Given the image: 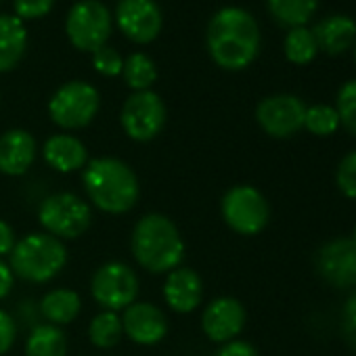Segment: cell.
<instances>
[{"instance_id":"6da1fadb","label":"cell","mask_w":356,"mask_h":356,"mask_svg":"<svg viewBox=\"0 0 356 356\" xmlns=\"http://www.w3.org/2000/svg\"><path fill=\"white\" fill-rule=\"evenodd\" d=\"M260 28L241 7H222L208 24L206 44L212 61L229 72L252 65L260 53Z\"/></svg>"},{"instance_id":"7a4b0ae2","label":"cell","mask_w":356,"mask_h":356,"mask_svg":"<svg viewBox=\"0 0 356 356\" xmlns=\"http://www.w3.org/2000/svg\"><path fill=\"white\" fill-rule=\"evenodd\" d=\"M82 185L88 202L113 216L130 212L140 195L134 170L118 157L90 159L82 170Z\"/></svg>"},{"instance_id":"3957f363","label":"cell","mask_w":356,"mask_h":356,"mask_svg":"<svg viewBox=\"0 0 356 356\" xmlns=\"http://www.w3.org/2000/svg\"><path fill=\"white\" fill-rule=\"evenodd\" d=\"M130 250L140 268L151 275H168L185 258V241L178 227L163 214H145L132 229Z\"/></svg>"},{"instance_id":"277c9868","label":"cell","mask_w":356,"mask_h":356,"mask_svg":"<svg viewBox=\"0 0 356 356\" xmlns=\"http://www.w3.org/2000/svg\"><path fill=\"white\" fill-rule=\"evenodd\" d=\"M9 258L15 277L30 283H47L65 268L67 250L63 241L49 233H30L17 239Z\"/></svg>"},{"instance_id":"5b68a950","label":"cell","mask_w":356,"mask_h":356,"mask_svg":"<svg viewBox=\"0 0 356 356\" xmlns=\"http://www.w3.org/2000/svg\"><path fill=\"white\" fill-rule=\"evenodd\" d=\"M38 222L42 225L44 233L63 239H78L82 237L90 222H92V210L76 193H53L38 206Z\"/></svg>"},{"instance_id":"8992f818","label":"cell","mask_w":356,"mask_h":356,"mask_svg":"<svg viewBox=\"0 0 356 356\" xmlns=\"http://www.w3.org/2000/svg\"><path fill=\"white\" fill-rule=\"evenodd\" d=\"M99 107V90L88 82L74 80L55 90L49 101V115L63 130H80L97 118Z\"/></svg>"},{"instance_id":"52a82bcc","label":"cell","mask_w":356,"mask_h":356,"mask_svg":"<svg viewBox=\"0 0 356 356\" xmlns=\"http://www.w3.org/2000/svg\"><path fill=\"white\" fill-rule=\"evenodd\" d=\"M220 214L231 231L243 237L262 233L270 220V208L266 197L252 185L231 187L220 202Z\"/></svg>"},{"instance_id":"ba28073f","label":"cell","mask_w":356,"mask_h":356,"mask_svg":"<svg viewBox=\"0 0 356 356\" xmlns=\"http://www.w3.org/2000/svg\"><path fill=\"white\" fill-rule=\"evenodd\" d=\"M65 32L78 51L95 53L111 36V15L99 0H80L67 13Z\"/></svg>"},{"instance_id":"9c48e42d","label":"cell","mask_w":356,"mask_h":356,"mask_svg":"<svg viewBox=\"0 0 356 356\" xmlns=\"http://www.w3.org/2000/svg\"><path fill=\"white\" fill-rule=\"evenodd\" d=\"M90 293L103 310H126L130 304L136 302L138 277L134 268L124 262H105L92 275Z\"/></svg>"},{"instance_id":"30bf717a","label":"cell","mask_w":356,"mask_h":356,"mask_svg":"<svg viewBox=\"0 0 356 356\" xmlns=\"http://www.w3.org/2000/svg\"><path fill=\"white\" fill-rule=\"evenodd\" d=\"M120 124L132 140H153L165 124V105L161 97L153 90L132 92L120 111Z\"/></svg>"},{"instance_id":"8fae6325","label":"cell","mask_w":356,"mask_h":356,"mask_svg":"<svg viewBox=\"0 0 356 356\" xmlns=\"http://www.w3.org/2000/svg\"><path fill=\"white\" fill-rule=\"evenodd\" d=\"M306 105L296 95H270L256 107L260 128L273 138H289L304 128Z\"/></svg>"},{"instance_id":"7c38bea8","label":"cell","mask_w":356,"mask_h":356,"mask_svg":"<svg viewBox=\"0 0 356 356\" xmlns=\"http://www.w3.org/2000/svg\"><path fill=\"white\" fill-rule=\"evenodd\" d=\"M321 279L337 289L356 287V243L350 237L327 241L316 254Z\"/></svg>"},{"instance_id":"4fadbf2b","label":"cell","mask_w":356,"mask_h":356,"mask_svg":"<svg viewBox=\"0 0 356 356\" xmlns=\"http://www.w3.org/2000/svg\"><path fill=\"white\" fill-rule=\"evenodd\" d=\"M115 22L128 40L149 44L161 30V11L155 0H120L115 7Z\"/></svg>"},{"instance_id":"5bb4252c","label":"cell","mask_w":356,"mask_h":356,"mask_svg":"<svg viewBox=\"0 0 356 356\" xmlns=\"http://www.w3.org/2000/svg\"><path fill=\"white\" fill-rule=\"evenodd\" d=\"M245 327V308L237 298L222 296L212 300L202 314V329L208 339L227 343L237 339Z\"/></svg>"},{"instance_id":"9a60e30c","label":"cell","mask_w":356,"mask_h":356,"mask_svg":"<svg viewBox=\"0 0 356 356\" xmlns=\"http://www.w3.org/2000/svg\"><path fill=\"white\" fill-rule=\"evenodd\" d=\"M122 329L130 341L155 346L168 335V316L151 302H134L122 314Z\"/></svg>"},{"instance_id":"2e32d148","label":"cell","mask_w":356,"mask_h":356,"mask_svg":"<svg viewBox=\"0 0 356 356\" xmlns=\"http://www.w3.org/2000/svg\"><path fill=\"white\" fill-rule=\"evenodd\" d=\"M163 300L178 314L193 312L204 302V279L189 266L170 270L163 281Z\"/></svg>"},{"instance_id":"e0dca14e","label":"cell","mask_w":356,"mask_h":356,"mask_svg":"<svg viewBox=\"0 0 356 356\" xmlns=\"http://www.w3.org/2000/svg\"><path fill=\"white\" fill-rule=\"evenodd\" d=\"M36 138L22 128L0 134V172L7 176H24L36 161Z\"/></svg>"},{"instance_id":"ac0fdd59","label":"cell","mask_w":356,"mask_h":356,"mask_svg":"<svg viewBox=\"0 0 356 356\" xmlns=\"http://www.w3.org/2000/svg\"><path fill=\"white\" fill-rule=\"evenodd\" d=\"M42 155H44V161L61 174L84 170V165L88 163L86 145L78 136L67 134V132L49 136L42 147Z\"/></svg>"},{"instance_id":"d6986e66","label":"cell","mask_w":356,"mask_h":356,"mask_svg":"<svg viewBox=\"0 0 356 356\" xmlns=\"http://www.w3.org/2000/svg\"><path fill=\"white\" fill-rule=\"evenodd\" d=\"M318 51L329 57H337L354 47L356 42V22L348 15H327L312 28Z\"/></svg>"},{"instance_id":"ffe728a7","label":"cell","mask_w":356,"mask_h":356,"mask_svg":"<svg viewBox=\"0 0 356 356\" xmlns=\"http://www.w3.org/2000/svg\"><path fill=\"white\" fill-rule=\"evenodd\" d=\"M28 49V30L15 15H0V74L19 65Z\"/></svg>"},{"instance_id":"44dd1931","label":"cell","mask_w":356,"mask_h":356,"mask_svg":"<svg viewBox=\"0 0 356 356\" xmlns=\"http://www.w3.org/2000/svg\"><path fill=\"white\" fill-rule=\"evenodd\" d=\"M38 310H40L42 318H47L51 325L63 327V325H70L78 318V314L82 310V300L74 289L59 287V289L49 291L40 300Z\"/></svg>"},{"instance_id":"7402d4cb","label":"cell","mask_w":356,"mask_h":356,"mask_svg":"<svg viewBox=\"0 0 356 356\" xmlns=\"http://www.w3.org/2000/svg\"><path fill=\"white\" fill-rule=\"evenodd\" d=\"M67 337L61 327L51 323L34 325L26 339V356H65Z\"/></svg>"},{"instance_id":"603a6c76","label":"cell","mask_w":356,"mask_h":356,"mask_svg":"<svg viewBox=\"0 0 356 356\" xmlns=\"http://www.w3.org/2000/svg\"><path fill=\"white\" fill-rule=\"evenodd\" d=\"M273 19L285 28H302L316 13L318 0H266Z\"/></svg>"},{"instance_id":"cb8c5ba5","label":"cell","mask_w":356,"mask_h":356,"mask_svg":"<svg viewBox=\"0 0 356 356\" xmlns=\"http://www.w3.org/2000/svg\"><path fill=\"white\" fill-rule=\"evenodd\" d=\"M283 53L287 57L289 63L293 65H308L314 61L316 53H318V47H316V40L312 36V30L302 26V28H291L285 36V42H283Z\"/></svg>"},{"instance_id":"d4e9b609","label":"cell","mask_w":356,"mask_h":356,"mask_svg":"<svg viewBox=\"0 0 356 356\" xmlns=\"http://www.w3.org/2000/svg\"><path fill=\"white\" fill-rule=\"evenodd\" d=\"M124 335L122 329V316L113 310H103L97 316H92L88 325V339L97 348H113L120 343Z\"/></svg>"},{"instance_id":"484cf974","label":"cell","mask_w":356,"mask_h":356,"mask_svg":"<svg viewBox=\"0 0 356 356\" xmlns=\"http://www.w3.org/2000/svg\"><path fill=\"white\" fill-rule=\"evenodd\" d=\"M122 76L126 80V84L138 92V90H149L153 86V82L157 80V70L155 63L149 55L145 53H132L122 67Z\"/></svg>"},{"instance_id":"4316f807","label":"cell","mask_w":356,"mask_h":356,"mask_svg":"<svg viewBox=\"0 0 356 356\" xmlns=\"http://www.w3.org/2000/svg\"><path fill=\"white\" fill-rule=\"evenodd\" d=\"M339 115L335 111V107L318 103L312 107H306V115H304V128L314 134V136H331L337 128H339Z\"/></svg>"},{"instance_id":"83f0119b","label":"cell","mask_w":356,"mask_h":356,"mask_svg":"<svg viewBox=\"0 0 356 356\" xmlns=\"http://www.w3.org/2000/svg\"><path fill=\"white\" fill-rule=\"evenodd\" d=\"M335 111H337V115H339V124H341L352 136H356V78H354V80H348V82L341 84V88L337 90Z\"/></svg>"},{"instance_id":"f1b7e54d","label":"cell","mask_w":356,"mask_h":356,"mask_svg":"<svg viewBox=\"0 0 356 356\" xmlns=\"http://www.w3.org/2000/svg\"><path fill=\"white\" fill-rule=\"evenodd\" d=\"M335 183L348 200H356V149L341 157L335 172Z\"/></svg>"},{"instance_id":"f546056e","label":"cell","mask_w":356,"mask_h":356,"mask_svg":"<svg viewBox=\"0 0 356 356\" xmlns=\"http://www.w3.org/2000/svg\"><path fill=\"white\" fill-rule=\"evenodd\" d=\"M92 65L95 70L101 74V76H107V78H115L122 74V67H124V59L120 57V53L111 47H101L99 51L92 53Z\"/></svg>"},{"instance_id":"4dcf8cb0","label":"cell","mask_w":356,"mask_h":356,"mask_svg":"<svg viewBox=\"0 0 356 356\" xmlns=\"http://www.w3.org/2000/svg\"><path fill=\"white\" fill-rule=\"evenodd\" d=\"M339 329H341V337L346 339V343L352 350H356V289L348 296V300L341 308Z\"/></svg>"},{"instance_id":"1f68e13d","label":"cell","mask_w":356,"mask_h":356,"mask_svg":"<svg viewBox=\"0 0 356 356\" xmlns=\"http://www.w3.org/2000/svg\"><path fill=\"white\" fill-rule=\"evenodd\" d=\"M55 0H13L15 17L24 19H40L51 13Z\"/></svg>"},{"instance_id":"d6a6232c","label":"cell","mask_w":356,"mask_h":356,"mask_svg":"<svg viewBox=\"0 0 356 356\" xmlns=\"http://www.w3.org/2000/svg\"><path fill=\"white\" fill-rule=\"evenodd\" d=\"M17 339V321L0 308V356H5Z\"/></svg>"},{"instance_id":"836d02e7","label":"cell","mask_w":356,"mask_h":356,"mask_svg":"<svg viewBox=\"0 0 356 356\" xmlns=\"http://www.w3.org/2000/svg\"><path fill=\"white\" fill-rule=\"evenodd\" d=\"M216 356H260L258 350L245 339H233L220 346Z\"/></svg>"},{"instance_id":"e575fe53","label":"cell","mask_w":356,"mask_h":356,"mask_svg":"<svg viewBox=\"0 0 356 356\" xmlns=\"http://www.w3.org/2000/svg\"><path fill=\"white\" fill-rule=\"evenodd\" d=\"M15 243H17V237H15L13 227L7 220H0V260L5 256H11Z\"/></svg>"},{"instance_id":"d590c367","label":"cell","mask_w":356,"mask_h":356,"mask_svg":"<svg viewBox=\"0 0 356 356\" xmlns=\"http://www.w3.org/2000/svg\"><path fill=\"white\" fill-rule=\"evenodd\" d=\"M13 285H15V275L11 266L5 260H0V300H5L11 293Z\"/></svg>"},{"instance_id":"8d00e7d4","label":"cell","mask_w":356,"mask_h":356,"mask_svg":"<svg viewBox=\"0 0 356 356\" xmlns=\"http://www.w3.org/2000/svg\"><path fill=\"white\" fill-rule=\"evenodd\" d=\"M350 239H352V241L356 243V225H354V231H352V237H350Z\"/></svg>"},{"instance_id":"74e56055","label":"cell","mask_w":356,"mask_h":356,"mask_svg":"<svg viewBox=\"0 0 356 356\" xmlns=\"http://www.w3.org/2000/svg\"><path fill=\"white\" fill-rule=\"evenodd\" d=\"M352 49H354V63H356V42H354V47H352Z\"/></svg>"}]
</instances>
